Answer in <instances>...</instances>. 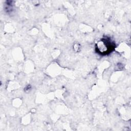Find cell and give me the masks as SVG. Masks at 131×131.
<instances>
[{
	"instance_id": "cell-1",
	"label": "cell",
	"mask_w": 131,
	"mask_h": 131,
	"mask_svg": "<svg viewBox=\"0 0 131 131\" xmlns=\"http://www.w3.org/2000/svg\"><path fill=\"white\" fill-rule=\"evenodd\" d=\"M115 44L110 38H103L96 45V51L101 55H105L112 52L115 49Z\"/></svg>"
}]
</instances>
